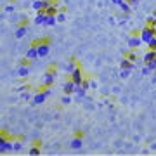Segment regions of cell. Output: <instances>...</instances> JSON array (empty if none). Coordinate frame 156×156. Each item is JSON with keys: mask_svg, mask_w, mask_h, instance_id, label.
Returning a JSON list of instances; mask_svg holds the SVG:
<instances>
[{"mask_svg": "<svg viewBox=\"0 0 156 156\" xmlns=\"http://www.w3.org/2000/svg\"><path fill=\"white\" fill-rule=\"evenodd\" d=\"M28 154H31V156H37V154H40V147H30V151H28Z\"/></svg>", "mask_w": 156, "mask_h": 156, "instance_id": "obj_25", "label": "cell"}, {"mask_svg": "<svg viewBox=\"0 0 156 156\" xmlns=\"http://www.w3.org/2000/svg\"><path fill=\"white\" fill-rule=\"evenodd\" d=\"M64 21H66V14L62 11H59L57 12V23H64Z\"/></svg>", "mask_w": 156, "mask_h": 156, "instance_id": "obj_24", "label": "cell"}, {"mask_svg": "<svg viewBox=\"0 0 156 156\" xmlns=\"http://www.w3.org/2000/svg\"><path fill=\"white\" fill-rule=\"evenodd\" d=\"M149 73H151V69H149V66L146 64V68H142V75L146 76V75H149Z\"/></svg>", "mask_w": 156, "mask_h": 156, "instance_id": "obj_30", "label": "cell"}, {"mask_svg": "<svg viewBox=\"0 0 156 156\" xmlns=\"http://www.w3.org/2000/svg\"><path fill=\"white\" fill-rule=\"evenodd\" d=\"M35 45H37V50H38V57H45L49 54L50 45L47 42H38V44H35Z\"/></svg>", "mask_w": 156, "mask_h": 156, "instance_id": "obj_8", "label": "cell"}, {"mask_svg": "<svg viewBox=\"0 0 156 156\" xmlns=\"http://www.w3.org/2000/svg\"><path fill=\"white\" fill-rule=\"evenodd\" d=\"M56 23H57V14H49V19H47L45 26H56Z\"/></svg>", "mask_w": 156, "mask_h": 156, "instance_id": "obj_20", "label": "cell"}, {"mask_svg": "<svg viewBox=\"0 0 156 156\" xmlns=\"http://www.w3.org/2000/svg\"><path fill=\"white\" fill-rule=\"evenodd\" d=\"M54 82H56V69L50 68L49 71L44 75V82H42V83H44V87H52Z\"/></svg>", "mask_w": 156, "mask_h": 156, "instance_id": "obj_3", "label": "cell"}, {"mask_svg": "<svg viewBox=\"0 0 156 156\" xmlns=\"http://www.w3.org/2000/svg\"><path fill=\"white\" fill-rule=\"evenodd\" d=\"M50 94H52V89H50V87H45L44 92H38V94H35V97H33V104H44L45 99H47V97H49Z\"/></svg>", "mask_w": 156, "mask_h": 156, "instance_id": "obj_2", "label": "cell"}, {"mask_svg": "<svg viewBox=\"0 0 156 156\" xmlns=\"http://www.w3.org/2000/svg\"><path fill=\"white\" fill-rule=\"evenodd\" d=\"M59 11H61V9H59V5H57V4H50V5L45 9V12H47V14H57Z\"/></svg>", "mask_w": 156, "mask_h": 156, "instance_id": "obj_18", "label": "cell"}, {"mask_svg": "<svg viewBox=\"0 0 156 156\" xmlns=\"http://www.w3.org/2000/svg\"><path fill=\"white\" fill-rule=\"evenodd\" d=\"M154 37H156V26L147 24V26H144V28H142V31H140V38H142V42H144V44H149Z\"/></svg>", "mask_w": 156, "mask_h": 156, "instance_id": "obj_1", "label": "cell"}, {"mask_svg": "<svg viewBox=\"0 0 156 156\" xmlns=\"http://www.w3.org/2000/svg\"><path fill=\"white\" fill-rule=\"evenodd\" d=\"M62 104H71V94H64V97H62Z\"/></svg>", "mask_w": 156, "mask_h": 156, "instance_id": "obj_26", "label": "cell"}, {"mask_svg": "<svg viewBox=\"0 0 156 156\" xmlns=\"http://www.w3.org/2000/svg\"><path fill=\"white\" fill-rule=\"evenodd\" d=\"M154 50H156V49H154Z\"/></svg>", "mask_w": 156, "mask_h": 156, "instance_id": "obj_33", "label": "cell"}, {"mask_svg": "<svg viewBox=\"0 0 156 156\" xmlns=\"http://www.w3.org/2000/svg\"><path fill=\"white\" fill-rule=\"evenodd\" d=\"M147 24H151V26H156V17H154V16L147 17Z\"/></svg>", "mask_w": 156, "mask_h": 156, "instance_id": "obj_28", "label": "cell"}, {"mask_svg": "<svg viewBox=\"0 0 156 156\" xmlns=\"http://www.w3.org/2000/svg\"><path fill=\"white\" fill-rule=\"evenodd\" d=\"M26 31H28V28H26V23H23L21 26H17V28H16V38H23V37L26 35Z\"/></svg>", "mask_w": 156, "mask_h": 156, "instance_id": "obj_16", "label": "cell"}, {"mask_svg": "<svg viewBox=\"0 0 156 156\" xmlns=\"http://www.w3.org/2000/svg\"><path fill=\"white\" fill-rule=\"evenodd\" d=\"M75 94H76V101H82V99L85 97V94H87V89H83L82 85H78V87H76V92H75Z\"/></svg>", "mask_w": 156, "mask_h": 156, "instance_id": "obj_17", "label": "cell"}, {"mask_svg": "<svg viewBox=\"0 0 156 156\" xmlns=\"http://www.w3.org/2000/svg\"><path fill=\"white\" fill-rule=\"evenodd\" d=\"M120 9H122L125 14H128V12H130V2H128V0H122V2H120Z\"/></svg>", "mask_w": 156, "mask_h": 156, "instance_id": "obj_19", "label": "cell"}, {"mask_svg": "<svg viewBox=\"0 0 156 156\" xmlns=\"http://www.w3.org/2000/svg\"><path fill=\"white\" fill-rule=\"evenodd\" d=\"M50 4H52L50 0H35L33 4H31V7H33L37 12H40V11H45V9L50 5Z\"/></svg>", "mask_w": 156, "mask_h": 156, "instance_id": "obj_6", "label": "cell"}, {"mask_svg": "<svg viewBox=\"0 0 156 156\" xmlns=\"http://www.w3.org/2000/svg\"><path fill=\"white\" fill-rule=\"evenodd\" d=\"M147 45H149V49H156V37H154L153 40H151V42H149Z\"/></svg>", "mask_w": 156, "mask_h": 156, "instance_id": "obj_29", "label": "cell"}, {"mask_svg": "<svg viewBox=\"0 0 156 156\" xmlns=\"http://www.w3.org/2000/svg\"><path fill=\"white\" fill-rule=\"evenodd\" d=\"M120 66H122V68H128V69H132V68H134V62H132L127 56H125V59H122V64H120Z\"/></svg>", "mask_w": 156, "mask_h": 156, "instance_id": "obj_21", "label": "cell"}, {"mask_svg": "<svg viewBox=\"0 0 156 156\" xmlns=\"http://www.w3.org/2000/svg\"><path fill=\"white\" fill-rule=\"evenodd\" d=\"M9 151H14L12 142L7 139L5 134H2V135H0V153H9Z\"/></svg>", "mask_w": 156, "mask_h": 156, "instance_id": "obj_4", "label": "cell"}, {"mask_svg": "<svg viewBox=\"0 0 156 156\" xmlns=\"http://www.w3.org/2000/svg\"><path fill=\"white\" fill-rule=\"evenodd\" d=\"M130 71H132V69H128V68H122V71H120V76L125 80V78L130 76Z\"/></svg>", "mask_w": 156, "mask_h": 156, "instance_id": "obj_22", "label": "cell"}, {"mask_svg": "<svg viewBox=\"0 0 156 156\" xmlns=\"http://www.w3.org/2000/svg\"><path fill=\"white\" fill-rule=\"evenodd\" d=\"M69 146H71L73 149H80V147L83 146V134H82L80 130H78V132H76V135H75V137L71 139Z\"/></svg>", "mask_w": 156, "mask_h": 156, "instance_id": "obj_5", "label": "cell"}, {"mask_svg": "<svg viewBox=\"0 0 156 156\" xmlns=\"http://www.w3.org/2000/svg\"><path fill=\"white\" fill-rule=\"evenodd\" d=\"M28 73H30V68L26 66V61H21V64L17 66V75L24 78V76H28Z\"/></svg>", "mask_w": 156, "mask_h": 156, "instance_id": "obj_12", "label": "cell"}, {"mask_svg": "<svg viewBox=\"0 0 156 156\" xmlns=\"http://www.w3.org/2000/svg\"><path fill=\"white\" fill-rule=\"evenodd\" d=\"M12 147H14V151H21L23 149V142L21 140H12Z\"/></svg>", "mask_w": 156, "mask_h": 156, "instance_id": "obj_23", "label": "cell"}, {"mask_svg": "<svg viewBox=\"0 0 156 156\" xmlns=\"http://www.w3.org/2000/svg\"><path fill=\"white\" fill-rule=\"evenodd\" d=\"M76 68H78L76 61H75V59H69V61H68V64H66V66H64V71H66V73H69V75H71V73L75 71V69H76Z\"/></svg>", "mask_w": 156, "mask_h": 156, "instance_id": "obj_15", "label": "cell"}, {"mask_svg": "<svg viewBox=\"0 0 156 156\" xmlns=\"http://www.w3.org/2000/svg\"><path fill=\"white\" fill-rule=\"evenodd\" d=\"M69 76H71V80H73V82H75L76 85H82V82L85 80L83 71H82V68H76V69H75V71H73L71 75H69Z\"/></svg>", "mask_w": 156, "mask_h": 156, "instance_id": "obj_7", "label": "cell"}, {"mask_svg": "<svg viewBox=\"0 0 156 156\" xmlns=\"http://www.w3.org/2000/svg\"><path fill=\"white\" fill-rule=\"evenodd\" d=\"M153 61H156V50L154 49H149L144 54V62L147 64V62H153Z\"/></svg>", "mask_w": 156, "mask_h": 156, "instance_id": "obj_14", "label": "cell"}, {"mask_svg": "<svg viewBox=\"0 0 156 156\" xmlns=\"http://www.w3.org/2000/svg\"><path fill=\"white\" fill-rule=\"evenodd\" d=\"M128 2H130V4H137V2H139V0H128Z\"/></svg>", "mask_w": 156, "mask_h": 156, "instance_id": "obj_31", "label": "cell"}, {"mask_svg": "<svg viewBox=\"0 0 156 156\" xmlns=\"http://www.w3.org/2000/svg\"><path fill=\"white\" fill-rule=\"evenodd\" d=\"M47 19H49V14L45 11H40V12H37L35 23H37V24H47Z\"/></svg>", "mask_w": 156, "mask_h": 156, "instance_id": "obj_10", "label": "cell"}, {"mask_svg": "<svg viewBox=\"0 0 156 156\" xmlns=\"http://www.w3.org/2000/svg\"><path fill=\"white\" fill-rule=\"evenodd\" d=\"M127 57H128V59H130L132 62H135V59H137V54H135V52H128Z\"/></svg>", "mask_w": 156, "mask_h": 156, "instance_id": "obj_27", "label": "cell"}, {"mask_svg": "<svg viewBox=\"0 0 156 156\" xmlns=\"http://www.w3.org/2000/svg\"><path fill=\"white\" fill-rule=\"evenodd\" d=\"M26 59H30V61L38 59V50H37V45H35V44L28 49V52H26Z\"/></svg>", "mask_w": 156, "mask_h": 156, "instance_id": "obj_11", "label": "cell"}, {"mask_svg": "<svg viewBox=\"0 0 156 156\" xmlns=\"http://www.w3.org/2000/svg\"><path fill=\"white\" fill-rule=\"evenodd\" d=\"M76 87H78V85L73 82L71 78H69V80L64 82V85H62V92H64V94H75V92H76Z\"/></svg>", "mask_w": 156, "mask_h": 156, "instance_id": "obj_9", "label": "cell"}, {"mask_svg": "<svg viewBox=\"0 0 156 156\" xmlns=\"http://www.w3.org/2000/svg\"><path fill=\"white\" fill-rule=\"evenodd\" d=\"M154 17H156V14H154Z\"/></svg>", "mask_w": 156, "mask_h": 156, "instance_id": "obj_32", "label": "cell"}, {"mask_svg": "<svg viewBox=\"0 0 156 156\" xmlns=\"http://www.w3.org/2000/svg\"><path fill=\"white\" fill-rule=\"evenodd\" d=\"M140 44H142V38H140V37H130V38H128V47H130V49H137Z\"/></svg>", "mask_w": 156, "mask_h": 156, "instance_id": "obj_13", "label": "cell"}]
</instances>
